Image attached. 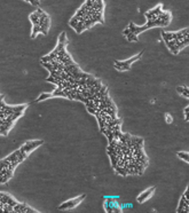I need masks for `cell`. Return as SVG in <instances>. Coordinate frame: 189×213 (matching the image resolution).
<instances>
[{
	"label": "cell",
	"instance_id": "obj_1",
	"mask_svg": "<svg viewBox=\"0 0 189 213\" xmlns=\"http://www.w3.org/2000/svg\"><path fill=\"white\" fill-rule=\"evenodd\" d=\"M103 10V0H86L70 20V27L77 33H81L94 24L104 23Z\"/></svg>",
	"mask_w": 189,
	"mask_h": 213
},
{
	"label": "cell",
	"instance_id": "obj_2",
	"mask_svg": "<svg viewBox=\"0 0 189 213\" xmlns=\"http://www.w3.org/2000/svg\"><path fill=\"white\" fill-rule=\"evenodd\" d=\"M163 9V6L158 5L157 7H155L154 9L148 10L147 13H144V17L147 20V23L142 27H137L134 23L128 24V30L130 33H133L135 36H139L141 32L146 31L148 29L154 28V27H167L170 24L172 16L169 12H164Z\"/></svg>",
	"mask_w": 189,
	"mask_h": 213
},
{
	"label": "cell",
	"instance_id": "obj_3",
	"mask_svg": "<svg viewBox=\"0 0 189 213\" xmlns=\"http://www.w3.org/2000/svg\"><path fill=\"white\" fill-rule=\"evenodd\" d=\"M188 28L184 29V30H180L177 32H166L163 31L162 32V37L164 40H173V39H184L186 37H189L188 34Z\"/></svg>",
	"mask_w": 189,
	"mask_h": 213
},
{
	"label": "cell",
	"instance_id": "obj_4",
	"mask_svg": "<svg viewBox=\"0 0 189 213\" xmlns=\"http://www.w3.org/2000/svg\"><path fill=\"white\" fill-rule=\"evenodd\" d=\"M84 199H85V195H81V196H79V197L69 199V201L64 202L63 204H61V205L59 206V210H61V211H66V210H69V208H76L78 204L80 203L81 201H84Z\"/></svg>",
	"mask_w": 189,
	"mask_h": 213
},
{
	"label": "cell",
	"instance_id": "obj_5",
	"mask_svg": "<svg viewBox=\"0 0 189 213\" xmlns=\"http://www.w3.org/2000/svg\"><path fill=\"white\" fill-rule=\"evenodd\" d=\"M44 143L43 140H32V141H27L24 143L22 147L20 148V150L23 152H27V154H30V152L34 150L36 148L40 147Z\"/></svg>",
	"mask_w": 189,
	"mask_h": 213
},
{
	"label": "cell",
	"instance_id": "obj_6",
	"mask_svg": "<svg viewBox=\"0 0 189 213\" xmlns=\"http://www.w3.org/2000/svg\"><path fill=\"white\" fill-rule=\"evenodd\" d=\"M39 211L30 208L29 205L24 203H17L14 206V213H37Z\"/></svg>",
	"mask_w": 189,
	"mask_h": 213
},
{
	"label": "cell",
	"instance_id": "obj_7",
	"mask_svg": "<svg viewBox=\"0 0 189 213\" xmlns=\"http://www.w3.org/2000/svg\"><path fill=\"white\" fill-rule=\"evenodd\" d=\"M154 191H155V187H150V188H148L146 191H143V193H141V194L137 196V203H143V202H146L147 199L149 198L151 195H152Z\"/></svg>",
	"mask_w": 189,
	"mask_h": 213
},
{
	"label": "cell",
	"instance_id": "obj_8",
	"mask_svg": "<svg viewBox=\"0 0 189 213\" xmlns=\"http://www.w3.org/2000/svg\"><path fill=\"white\" fill-rule=\"evenodd\" d=\"M142 54H143V52H140L137 55L131 57V59H128L126 61H115V64H118V66H131L132 63H134V62L137 61V60L141 57Z\"/></svg>",
	"mask_w": 189,
	"mask_h": 213
},
{
	"label": "cell",
	"instance_id": "obj_9",
	"mask_svg": "<svg viewBox=\"0 0 189 213\" xmlns=\"http://www.w3.org/2000/svg\"><path fill=\"white\" fill-rule=\"evenodd\" d=\"M177 92L179 93V94L184 95L186 99H188L189 98V90L187 86H180V87H177Z\"/></svg>",
	"mask_w": 189,
	"mask_h": 213
},
{
	"label": "cell",
	"instance_id": "obj_10",
	"mask_svg": "<svg viewBox=\"0 0 189 213\" xmlns=\"http://www.w3.org/2000/svg\"><path fill=\"white\" fill-rule=\"evenodd\" d=\"M109 157H110V162H111V166L113 167V170H115V167L117 166V162H118V158H117V155L116 154H113V152H108Z\"/></svg>",
	"mask_w": 189,
	"mask_h": 213
},
{
	"label": "cell",
	"instance_id": "obj_11",
	"mask_svg": "<svg viewBox=\"0 0 189 213\" xmlns=\"http://www.w3.org/2000/svg\"><path fill=\"white\" fill-rule=\"evenodd\" d=\"M177 155H178V157H179V158L184 159L186 163H189V154L187 151H179Z\"/></svg>",
	"mask_w": 189,
	"mask_h": 213
},
{
	"label": "cell",
	"instance_id": "obj_12",
	"mask_svg": "<svg viewBox=\"0 0 189 213\" xmlns=\"http://www.w3.org/2000/svg\"><path fill=\"white\" fill-rule=\"evenodd\" d=\"M49 98H53L52 96V93H44V94L39 95V98H38L34 102H40V101H44V100L46 99H49Z\"/></svg>",
	"mask_w": 189,
	"mask_h": 213
},
{
	"label": "cell",
	"instance_id": "obj_13",
	"mask_svg": "<svg viewBox=\"0 0 189 213\" xmlns=\"http://www.w3.org/2000/svg\"><path fill=\"white\" fill-rule=\"evenodd\" d=\"M126 39H127L128 41H137V40H139V39H137V36L133 34V33H128L127 36H126Z\"/></svg>",
	"mask_w": 189,
	"mask_h": 213
},
{
	"label": "cell",
	"instance_id": "obj_14",
	"mask_svg": "<svg viewBox=\"0 0 189 213\" xmlns=\"http://www.w3.org/2000/svg\"><path fill=\"white\" fill-rule=\"evenodd\" d=\"M113 66L119 71H128L131 69V66H118V64H115V63H113Z\"/></svg>",
	"mask_w": 189,
	"mask_h": 213
},
{
	"label": "cell",
	"instance_id": "obj_15",
	"mask_svg": "<svg viewBox=\"0 0 189 213\" xmlns=\"http://www.w3.org/2000/svg\"><path fill=\"white\" fill-rule=\"evenodd\" d=\"M115 171H116L117 173H119L120 175H123V176H125V175H126V173H125V170H124V167H119V166H116V167H115Z\"/></svg>",
	"mask_w": 189,
	"mask_h": 213
},
{
	"label": "cell",
	"instance_id": "obj_16",
	"mask_svg": "<svg viewBox=\"0 0 189 213\" xmlns=\"http://www.w3.org/2000/svg\"><path fill=\"white\" fill-rule=\"evenodd\" d=\"M188 111H189V107H186V108H184V120H186V122H188Z\"/></svg>",
	"mask_w": 189,
	"mask_h": 213
},
{
	"label": "cell",
	"instance_id": "obj_17",
	"mask_svg": "<svg viewBox=\"0 0 189 213\" xmlns=\"http://www.w3.org/2000/svg\"><path fill=\"white\" fill-rule=\"evenodd\" d=\"M165 117H166V122H167V123H169V124L172 123V120H173V119H172V116H170L169 114H166Z\"/></svg>",
	"mask_w": 189,
	"mask_h": 213
}]
</instances>
